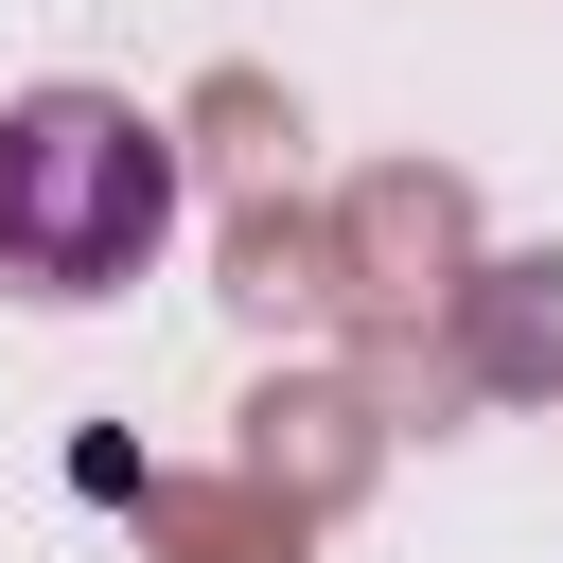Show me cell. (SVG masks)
Here are the masks:
<instances>
[{
  "label": "cell",
  "mask_w": 563,
  "mask_h": 563,
  "mask_svg": "<svg viewBox=\"0 0 563 563\" xmlns=\"http://www.w3.org/2000/svg\"><path fill=\"white\" fill-rule=\"evenodd\" d=\"M158 246H176V141L123 88H18L0 106V282L123 299Z\"/></svg>",
  "instance_id": "obj_1"
}]
</instances>
